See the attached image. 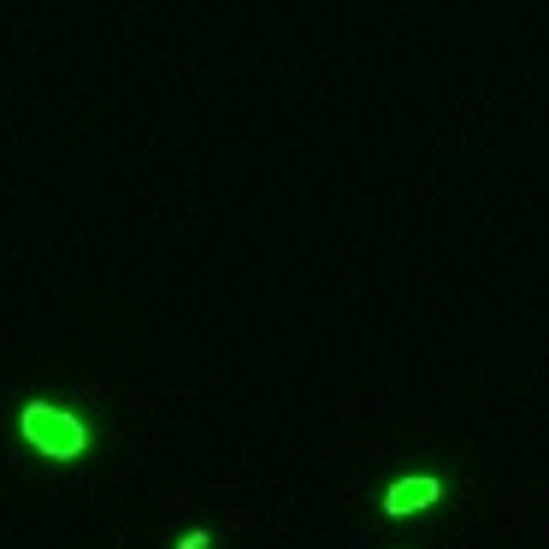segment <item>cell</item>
Wrapping results in <instances>:
<instances>
[{"label": "cell", "instance_id": "cell-1", "mask_svg": "<svg viewBox=\"0 0 549 549\" xmlns=\"http://www.w3.org/2000/svg\"><path fill=\"white\" fill-rule=\"evenodd\" d=\"M18 437L36 449V455H48V461H83L89 455V426H83V414H71L60 402H24V414H18Z\"/></svg>", "mask_w": 549, "mask_h": 549}, {"label": "cell", "instance_id": "cell-2", "mask_svg": "<svg viewBox=\"0 0 549 549\" xmlns=\"http://www.w3.org/2000/svg\"><path fill=\"white\" fill-rule=\"evenodd\" d=\"M431 502H443V479H437V473H408V479H396V485L384 490L378 508H384L390 520H408V514H420Z\"/></svg>", "mask_w": 549, "mask_h": 549}, {"label": "cell", "instance_id": "cell-3", "mask_svg": "<svg viewBox=\"0 0 549 549\" xmlns=\"http://www.w3.org/2000/svg\"><path fill=\"white\" fill-rule=\"evenodd\" d=\"M178 549H213V538H207V532H183Z\"/></svg>", "mask_w": 549, "mask_h": 549}]
</instances>
